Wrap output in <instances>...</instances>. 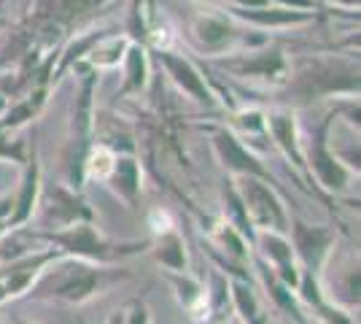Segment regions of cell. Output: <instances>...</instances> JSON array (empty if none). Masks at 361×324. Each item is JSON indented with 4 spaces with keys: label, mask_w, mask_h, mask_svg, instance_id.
Returning a JSON list of instances; mask_svg holds the SVG:
<instances>
[{
    "label": "cell",
    "mask_w": 361,
    "mask_h": 324,
    "mask_svg": "<svg viewBox=\"0 0 361 324\" xmlns=\"http://www.w3.org/2000/svg\"><path fill=\"white\" fill-rule=\"evenodd\" d=\"M157 60H159V65L167 71V76L173 78L192 100H197L200 106H205V108H216V95H213L211 87L205 84L202 73H200L186 57H180L176 52H167V49H159V52H157Z\"/></svg>",
    "instance_id": "52a82bcc"
},
{
    "label": "cell",
    "mask_w": 361,
    "mask_h": 324,
    "mask_svg": "<svg viewBox=\"0 0 361 324\" xmlns=\"http://www.w3.org/2000/svg\"><path fill=\"white\" fill-rule=\"evenodd\" d=\"M6 230H8V224H6V222H0V235H3Z\"/></svg>",
    "instance_id": "d4e9b609"
},
{
    "label": "cell",
    "mask_w": 361,
    "mask_h": 324,
    "mask_svg": "<svg viewBox=\"0 0 361 324\" xmlns=\"http://www.w3.org/2000/svg\"><path fill=\"white\" fill-rule=\"evenodd\" d=\"M106 179L119 192V198L130 203V208H135L137 195H140V168H137L135 160L133 157H114Z\"/></svg>",
    "instance_id": "e0dca14e"
},
{
    "label": "cell",
    "mask_w": 361,
    "mask_h": 324,
    "mask_svg": "<svg viewBox=\"0 0 361 324\" xmlns=\"http://www.w3.org/2000/svg\"><path fill=\"white\" fill-rule=\"evenodd\" d=\"M124 324H151V316H149L146 303L135 300V303L130 306V311H124Z\"/></svg>",
    "instance_id": "ffe728a7"
},
{
    "label": "cell",
    "mask_w": 361,
    "mask_h": 324,
    "mask_svg": "<svg viewBox=\"0 0 361 324\" xmlns=\"http://www.w3.org/2000/svg\"><path fill=\"white\" fill-rule=\"evenodd\" d=\"M229 8H262V6H270V0H226Z\"/></svg>",
    "instance_id": "7402d4cb"
},
{
    "label": "cell",
    "mask_w": 361,
    "mask_h": 324,
    "mask_svg": "<svg viewBox=\"0 0 361 324\" xmlns=\"http://www.w3.org/2000/svg\"><path fill=\"white\" fill-rule=\"evenodd\" d=\"M235 16H240L259 28H288V25H302L310 22L313 11H300V8H286V6H262V8H229Z\"/></svg>",
    "instance_id": "7c38bea8"
},
{
    "label": "cell",
    "mask_w": 361,
    "mask_h": 324,
    "mask_svg": "<svg viewBox=\"0 0 361 324\" xmlns=\"http://www.w3.org/2000/svg\"><path fill=\"white\" fill-rule=\"evenodd\" d=\"M108 324H124V311H116V313H111Z\"/></svg>",
    "instance_id": "603a6c76"
},
{
    "label": "cell",
    "mask_w": 361,
    "mask_h": 324,
    "mask_svg": "<svg viewBox=\"0 0 361 324\" xmlns=\"http://www.w3.org/2000/svg\"><path fill=\"white\" fill-rule=\"evenodd\" d=\"M38 179H41V170H38V162L32 157L27 162L22 181H19V192L14 195V214L8 219V227H19L32 216V208H35V200H38Z\"/></svg>",
    "instance_id": "2e32d148"
},
{
    "label": "cell",
    "mask_w": 361,
    "mask_h": 324,
    "mask_svg": "<svg viewBox=\"0 0 361 324\" xmlns=\"http://www.w3.org/2000/svg\"><path fill=\"white\" fill-rule=\"evenodd\" d=\"M294 92L302 100L321 95H359V65L350 60H307L294 73Z\"/></svg>",
    "instance_id": "3957f363"
},
{
    "label": "cell",
    "mask_w": 361,
    "mask_h": 324,
    "mask_svg": "<svg viewBox=\"0 0 361 324\" xmlns=\"http://www.w3.org/2000/svg\"><path fill=\"white\" fill-rule=\"evenodd\" d=\"M108 270L103 265H92L78 257H65L60 254L57 260L46 265L41 276L35 278L30 292L44 300H62V303H84L94 292L103 289L108 281Z\"/></svg>",
    "instance_id": "6da1fadb"
},
{
    "label": "cell",
    "mask_w": 361,
    "mask_h": 324,
    "mask_svg": "<svg viewBox=\"0 0 361 324\" xmlns=\"http://www.w3.org/2000/svg\"><path fill=\"white\" fill-rule=\"evenodd\" d=\"M41 238H46L49 244H57L60 246L57 251L65 257H78V260L97 265L127 260V257H133L143 248V244H114V241L103 238L90 222H75L71 227L44 232Z\"/></svg>",
    "instance_id": "7a4b0ae2"
},
{
    "label": "cell",
    "mask_w": 361,
    "mask_h": 324,
    "mask_svg": "<svg viewBox=\"0 0 361 324\" xmlns=\"http://www.w3.org/2000/svg\"><path fill=\"white\" fill-rule=\"evenodd\" d=\"M307 160H310V168L316 173V179L326 189H345L350 181V170L343 165V160L329 152L326 146V124L316 133V138L310 140L307 146Z\"/></svg>",
    "instance_id": "9c48e42d"
},
{
    "label": "cell",
    "mask_w": 361,
    "mask_h": 324,
    "mask_svg": "<svg viewBox=\"0 0 361 324\" xmlns=\"http://www.w3.org/2000/svg\"><path fill=\"white\" fill-rule=\"evenodd\" d=\"M140 14V0H135V6H133V16Z\"/></svg>",
    "instance_id": "cb8c5ba5"
},
{
    "label": "cell",
    "mask_w": 361,
    "mask_h": 324,
    "mask_svg": "<svg viewBox=\"0 0 361 324\" xmlns=\"http://www.w3.org/2000/svg\"><path fill=\"white\" fill-rule=\"evenodd\" d=\"M226 71L238 73V76H251V78H264V81H286L291 76L286 60L281 52H262V54H251V57H238V60H224L221 62Z\"/></svg>",
    "instance_id": "8fae6325"
},
{
    "label": "cell",
    "mask_w": 361,
    "mask_h": 324,
    "mask_svg": "<svg viewBox=\"0 0 361 324\" xmlns=\"http://www.w3.org/2000/svg\"><path fill=\"white\" fill-rule=\"evenodd\" d=\"M213 149H216V155H219V160L224 162V168L229 173H235V176H256V179H264V181L270 179V173L259 165V160L232 133H226V130L213 133Z\"/></svg>",
    "instance_id": "30bf717a"
},
{
    "label": "cell",
    "mask_w": 361,
    "mask_h": 324,
    "mask_svg": "<svg viewBox=\"0 0 361 324\" xmlns=\"http://www.w3.org/2000/svg\"><path fill=\"white\" fill-rule=\"evenodd\" d=\"M192 38H195L197 47L202 52L216 54V52L229 47V41L235 38V30L226 25V19H221V16L202 14L192 22Z\"/></svg>",
    "instance_id": "4fadbf2b"
},
{
    "label": "cell",
    "mask_w": 361,
    "mask_h": 324,
    "mask_svg": "<svg viewBox=\"0 0 361 324\" xmlns=\"http://www.w3.org/2000/svg\"><path fill=\"white\" fill-rule=\"evenodd\" d=\"M57 257H60V251L49 248L41 254H25V257H16L11 263H3V268H0V303L30 292L35 278L41 276V270Z\"/></svg>",
    "instance_id": "8992f818"
},
{
    "label": "cell",
    "mask_w": 361,
    "mask_h": 324,
    "mask_svg": "<svg viewBox=\"0 0 361 324\" xmlns=\"http://www.w3.org/2000/svg\"><path fill=\"white\" fill-rule=\"evenodd\" d=\"M151 251H154V260L162 268H167L170 273H186V265H189L186 244L176 227H165V230L157 232V241H154Z\"/></svg>",
    "instance_id": "5bb4252c"
},
{
    "label": "cell",
    "mask_w": 361,
    "mask_h": 324,
    "mask_svg": "<svg viewBox=\"0 0 361 324\" xmlns=\"http://www.w3.org/2000/svg\"><path fill=\"white\" fill-rule=\"evenodd\" d=\"M90 216L92 211L81 203V198L65 186H51L41 203V222L54 230L71 227L75 222H90Z\"/></svg>",
    "instance_id": "ba28073f"
},
{
    "label": "cell",
    "mask_w": 361,
    "mask_h": 324,
    "mask_svg": "<svg viewBox=\"0 0 361 324\" xmlns=\"http://www.w3.org/2000/svg\"><path fill=\"white\" fill-rule=\"evenodd\" d=\"M238 195L243 200L245 216L251 222V227L259 232H281L288 235V214L283 208L281 198L270 189V184L264 179L256 176H243V181L238 184Z\"/></svg>",
    "instance_id": "277c9868"
},
{
    "label": "cell",
    "mask_w": 361,
    "mask_h": 324,
    "mask_svg": "<svg viewBox=\"0 0 361 324\" xmlns=\"http://www.w3.org/2000/svg\"><path fill=\"white\" fill-rule=\"evenodd\" d=\"M229 294H232V303H235V308H238L243 322L267 324V313H262L254 289H251L245 281H232V284H229Z\"/></svg>",
    "instance_id": "d6986e66"
},
{
    "label": "cell",
    "mask_w": 361,
    "mask_h": 324,
    "mask_svg": "<svg viewBox=\"0 0 361 324\" xmlns=\"http://www.w3.org/2000/svg\"><path fill=\"white\" fill-rule=\"evenodd\" d=\"M3 111H6V100H3V97H0V114H3Z\"/></svg>",
    "instance_id": "484cf974"
},
{
    "label": "cell",
    "mask_w": 361,
    "mask_h": 324,
    "mask_svg": "<svg viewBox=\"0 0 361 324\" xmlns=\"http://www.w3.org/2000/svg\"><path fill=\"white\" fill-rule=\"evenodd\" d=\"M149 81V60H146V49L140 44H130L124 49V81H121L119 95L140 92Z\"/></svg>",
    "instance_id": "ac0fdd59"
},
{
    "label": "cell",
    "mask_w": 361,
    "mask_h": 324,
    "mask_svg": "<svg viewBox=\"0 0 361 324\" xmlns=\"http://www.w3.org/2000/svg\"><path fill=\"white\" fill-rule=\"evenodd\" d=\"M288 232H291V248H294V257L302 263V270L307 273H318L334 244V232L326 227H313L302 219L288 222Z\"/></svg>",
    "instance_id": "5b68a950"
},
{
    "label": "cell",
    "mask_w": 361,
    "mask_h": 324,
    "mask_svg": "<svg viewBox=\"0 0 361 324\" xmlns=\"http://www.w3.org/2000/svg\"><path fill=\"white\" fill-rule=\"evenodd\" d=\"M267 130L272 133V140L283 149V155L300 170H305V157L300 152V138H297V122H294V116L286 114V111H275V114L267 116Z\"/></svg>",
    "instance_id": "9a60e30c"
},
{
    "label": "cell",
    "mask_w": 361,
    "mask_h": 324,
    "mask_svg": "<svg viewBox=\"0 0 361 324\" xmlns=\"http://www.w3.org/2000/svg\"><path fill=\"white\" fill-rule=\"evenodd\" d=\"M318 316L324 319L326 324H353V319L348 316L345 311H337V308H329V306H318Z\"/></svg>",
    "instance_id": "44dd1931"
}]
</instances>
